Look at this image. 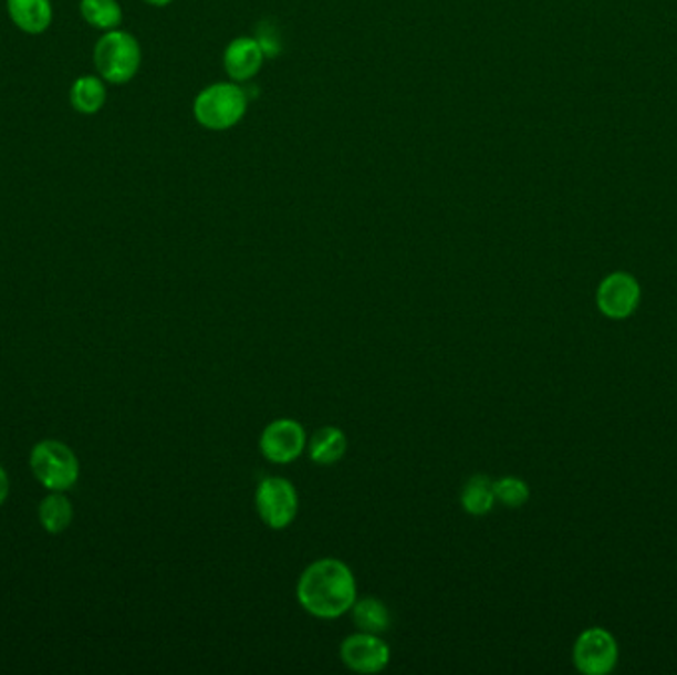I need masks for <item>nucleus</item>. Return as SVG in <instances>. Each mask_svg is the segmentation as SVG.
<instances>
[{"label":"nucleus","instance_id":"7ed1b4c3","mask_svg":"<svg viewBox=\"0 0 677 675\" xmlns=\"http://www.w3.org/2000/svg\"><path fill=\"white\" fill-rule=\"evenodd\" d=\"M94 62L105 82L127 84L142 68V46L129 32L107 30L95 44Z\"/></svg>","mask_w":677,"mask_h":675},{"label":"nucleus","instance_id":"4468645a","mask_svg":"<svg viewBox=\"0 0 677 675\" xmlns=\"http://www.w3.org/2000/svg\"><path fill=\"white\" fill-rule=\"evenodd\" d=\"M105 100H107V87L95 75L77 77L70 90V102L74 105L75 112L84 115L100 112L105 105Z\"/></svg>","mask_w":677,"mask_h":675},{"label":"nucleus","instance_id":"6ab92c4d","mask_svg":"<svg viewBox=\"0 0 677 675\" xmlns=\"http://www.w3.org/2000/svg\"><path fill=\"white\" fill-rule=\"evenodd\" d=\"M254 38L258 40V44L262 46L263 54H265L268 60L282 54V34H280V30L273 24L272 20H262V22L256 27Z\"/></svg>","mask_w":677,"mask_h":675},{"label":"nucleus","instance_id":"9d476101","mask_svg":"<svg viewBox=\"0 0 677 675\" xmlns=\"http://www.w3.org/2000/svg\"><path fill=\"white\" fill-rule=\"evenodd\" d=\"M268 58L254 37H238L225 48L222 66L228 77L236 84H246L262 72Z\"/></svg>","mask_w":677,"mask_h":675},{"label":"nucleus","instance_id":"f8f14e48","mask_svg":"<svg viewBox=\"0 0 677 675\" xmlns=\"http://www.w3.org/2000/svg\"><path fill=\"white\" fill-rule=\"evenodd\" d=\"M347 451V436L345 432L338 430L335 426L320 428L310 438L308 454L311 460L320 466H331L337 464Z\"/></svg>","mask_w":677,"mask_h":675},{"label":"nucleus","instance_id":"f257e3e1","mask_svg":"<svg viewBox=\"0 0 677 675\" xmlns=\"http://www.w3.org/2000/svg\"><path fill=\"white\" fill-rule=\"evenodd\" d=\"M298 601L315 619H338L357 601L355 574L338 559H320L301 572Z\"/></svg>","mask_w":677,"mask_h":675},{"label":"nucleus","instance_id":"ddd939ff","mask_svg":"<svg viewBox=\"0 0 677 675\" xmlns=\"http://www.w3.org/2000/svg\"><path fill=\"white\" fill-rule=\"evenodd\" d=\"M40 526L46 529L48 533L60 534L72 526L74 519V506L64 496V491H52L48 498L42 499L38 507Z\"/></svg>","mask_w":677,"mask_h":675},{"label":"nucleus","instance_id":"aec40b11","mask_svg":"<svg viewBox=\"0 0 677 675\" xmlns=\"http://www.w3.org/2000/svg\"><path fill=\"white\" fill-rule=\"evenodd\" d=\"M9 494H10L9 476H7V471H4V469H2V466H0V506H2L4 501H7V498H9Z\"/></svg>","mask_w":677,"mask_h":675},{"label":"nucleus","instance_id":"f03ea898","mask_svg":"<svg viewBox=\"0 0 677 675\" xmlns=\"http://www.w3.org/2000/svg\"><path fill=\"white\" fill-rule=\"evenodd\" d=\"M248 94L236 82H218L198 92L192 113L200 127L208 132H228L244 120Z\"/></svg>","mask_w":677,"mask_h":675},{"label":"nucleus","instance_id":"a211bd4d","mask_svg":"<svg viewBox=\"0 0 677 675\" xmlns=\"http://www.w3.org/2000/svg\"><path fill=\"white\" fill-rule=\"evenodd\" d=\"M493 491H496V499L499 503L506 507L525 506L529 499V486L523 479L513 478V476L493 481Z\"/></svg>","mask_w":677,"mask_h":675},{"label":"nucleus","instance_id":"dca6fc26","mask_svg":"<svg viewBox=\"0 0 677 675\" xmlns=\"http://www.w3.org/2000/svg\"><path fill=\"white\" fill-rule=\"evenodd\" d=\"M460 501L470 516H486L496 503L493 481H489L488 476H473L461 489Z\"/></svg>","mask_w":677,"mask_h":675},{"label":"nucleus","instance_id":"423d86ee","mask_svg":"<svg viewBox=\"0 0 677 675\" xmlns=\"http://www.w3.org/2000/svg\"><path fill=\"white\" fill-rule=\"evenodd\" d=\"M573 662L584 675H606L618 664V644L608 630L589 629L576 638Z\"/></svg>","mask_w":677,"mask_h":675},{"label":"nucleus","instance_id":"412c9836","mask_svg":"<svg viewBox=\"0 0 677 675\" xmlns=\"http://www.w3.org/2000/svg\"><path fill=\"white\" fill-rule=\"evenodd\" d=\"M145 2L150 4V7H159V9H163V7H169L173 0H145Z\"/></svg>","mask_w":677,"mask_h":675},{"label":"nucleus","instance_id":"6e6552de","mask_svg":"<svg viewBox=\"0 0 677 675\" xmlns=\"http://www.w3.org/2000/svg\"><path fill=\"white\" fill-rule=\"evenodd\" d=\"M308 446V436L300 423L292 418H278L268 424L260 438L263 458L272 464H292Z\"/></svg>","mask_w":677,"mask_h":675},{"label":"nucleus","instance_id":"1a4fd4ad","mask_svg":"<svg viewBox=\"0 0 677 675\" xmlns=\"http://www.w3.org/2000/svg\"><path fill=\"white\" fill-rule=\"evenodd\" d=\"M343 664L357 674H378L390 662V650L376 634L358 632L341 644Z\"/></svg>","mask_w":677,"mask_h":675},{"label":"nucleus","instance_id":"20e7f679","mask_svg":"<svg viewBox=\"0 0 677 675\" xmlns=\"http://www.w3.org/2000/svg\"><path fill=\"white\" fill-rule=\"evenodd\" d=\"M30 469L50 491H67L80 478L77 456L64 442H38L30 451Z\"/></svg>","mask_w":677,"mask_h":675},{"label":"nucleus","instance_id":"0eeeda50","mask_svg":"<svg viewBox=\"0 0 677 675\" xmlns=\"http://www.w3.org/2000/svg\"><path fill=\"white\" fill-rule=\"evenodd\" d=\"M639 283L626 272L606 276L596 291V305L608 320H628L639 305Z\"/></svg>","mask_w":677,"mask_h":675},{"label":"nucleus","instance_id":"9b49d317","mask_svg":"<svg viewBox=\"0 0 677 675\" xmlns=\"http://www.w3.org/2000/svg\"><path fill=\"white\" fill-rule=\"evenodd\" d=\"M12 22L27 34H42L52 22L50 0H7Z\"/></svg>","mask_w":677,"mask_h":675},{"label":"nucleus","instance_id":"2eb2a0df","mask_svg":"<svg viewBox=\"0 0 677 675\" xmlns=\"http://www.w3.org/2000/svg\"><path fill=\"white\" fill-rule=\"evenodd\" d=\"M351 610H353V622L357 624L361 632H368V634L378 636V634H383L390 629V624H393L390 610L386 609L385 602L378 601L375 596L355 601Z\"/></svg>","mask_w":677,"mask_h":675},{"label":"nucleus","instance_id":"39448f33","mask_svg":"<svg viewBox=\"0 0 677 675\" xmlns=\"http://www.w3.org/2000/svg\"><path fill=\"white\" fill-rule=\"evenodd\" d=\"M298 491L285 478H265L256 489L258 516L270 529H285L298 516Z\"/></svg>","mask_w":677,"mask_h":675},{"label":"nucleus","instance_id":"f3484780","mask_svg":"<svg viewBox=\"0 0 677 675\" xmlns=\"http://www.w3.org/2000/svg\"><path fill=\"white\" fill-rule=\"evenodd\" d=\"M80 12L90 27L100 30H115L123 20L117 0H82Z\"/></svg>","mask_w":677,"mask_h":675}]
</instances>
